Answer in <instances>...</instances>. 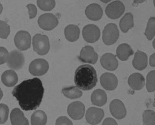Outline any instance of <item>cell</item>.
<instances>
[{
  "mask_svg": "<svg viewBox=\"0 0 155 125\" xmlns=\"http://www.w3.org/2000/svg\"><path fill=\"white\" fill-rule=\"evenodd\" d=\"M44 88L40 79L37 78L24 81L15 87L12 94L18 101L22 110H36L41 103Z\"/></svg>",
  "mask_w": 155,
  "mask_h": 125,
  "instance_id": "cell-1",
  "label": "cell"
},
{
  "mask_svg": "<svg viewBox=\"0 0 155 125\" xmlns=\"http://www.w3.org/2000/svg\"><path fill=\"white\" fill-rule=\"evenodd\" d=\"M97 80L96 71L89 64L81 65L75 71V83L78 87L82 90L92 89L96 85Z\"/></svg>",
  "mask_w": 155,
  "mask_h": 125,
  "instance_id": "cell-2",
  "label": "cell"
},
{
  "mask_svg": "<svg viewBox=\"0 0 155 125\" xmlns=\"http://www.w3.org/2000/svg\"><path fill=\"white\" fill-rule=\"evenodd\" d=\"M32 44L34 51L39 55H45L50 50L49 39L45 35H35L33 38Z\"/></svg>",
  "mask_w": 155,
  "mask_h": 125,
  "instance_id": "cell-3",
  "label": "cell"
},
{
  "mask_svg": "<svg viewBox=\"0 0 155 125\" xmlns=\"http://www.w3.org/2000/svg\"><path fill=\"white\" fill-rule=\"evenodd\" d=\"M120 35L117 26L115 24L111 23L107 25L103 31L102 39L107 45H111L116 43Z\"/></svg>",
  "mask_w": 155,
  "mask_h": 125,
  "instance_id": "cell-4",
  "label": "cell"
},
{
  "mask_svg": "<svg viewBox=\"0 0 155 125\" xmlns=\"http://www.w3.org/2000/svg\"><path fill=\"white\" fill-rule=\"evenodd\" d=\"M6 62L8 66L11 69L19 70L21 69L25 64L24 56L20 51L14 50L9 54Z\"/></svg>",
  "mask_w": 155,
  "mask_h": 125,
  "instance_id": "cell-5",
  "label": "cell"
},
{
  "mask_svg": "<svg viewBox=\"0 0 155 125\" xmlns=\"http://www.w3.org/2000/svg\"><path fill=\"white\" fill-rule=\"evenodd\" d=\"M58 21L56 16L51 13H46L40 16L38 20V25L43 30L50 31L58 25Z\"/></svg>",
  "mask_w": 155,
  "mask_h": 125,
  "instance_id": "cell-6",
  "label": "cell"
},
{
  "mask_svg": "<svg viewBox=\"0 0 155 125\" xmlns=\"http://www.w3.org/2000/svg\"><path fill=\"white\" fill-rule=\"evenodd\" d=\"M49 64L45 60L37 59L34 60L30 64L29 71L35 76H41L45 74L48 71Z\"/></svg>",
  "mask_w": 155,
  "mask_h": 125,
  "instance_id": "cell-7",
  "label": "cell"
},
{
  "mask_svg": "<svg viewBox=\"0 0 155 125\" xmlns=\"http://www.w3.org/2000/svg\"><path fill=\"white\" fill-rule=\"evenodd\" d=\"M125 7L121 2L115 1L107 6L105 9V13L108 18L112 19L120 18L124 14Z\"/></svg>",
  "mask_w": 155,
  "mask_h": 125,
  "instance_id": "cell-8",
  "label": "cell"
},
{
  "mask_svg": "<svg viewBox=\"0 0 155 125\" xmlns=\"http://www.w3.org/2000/svg\"><path fill=\"white\" fill-rule=\"evenodd\" d=\"M31 36L28 32L21 31L15 35L14 42L16 46L21 51L29 49L31 46Z\"/></svg>",
  "mask_w": 155,
  "mask_h": 125,
  "instance_id": "cell-9",
  "label": "cell"
},
{
  "mask_svg": "<svg viewBox=\"0 0 155 125\" xmlns=\"http://www.w3.org/2000/svg\"><path fill=\"white\" fill-rule=\"evenodd\" d=\"M83 38L87 42L92 43L98 41L101 36L99 28L94 25H88L84 27L82 30Z\"/></svg>",
  "mask_w": 155,
  "mask_h": 125,
  "instance_id": "cell-10",
  "label": "cell"
},
{
  "mask_svg": "<svg viewBox=\"0 0 155 125\" xmlns=\"http://www.w3.org/2000/svg\"><path fill=\"white\" fill-rule=\"evenodd\" d=\"M78 58L83 63L94 64L98 59V55L92 46H86L82 48Z\"/></svg>",
  "mask_w": 155,
  "mask_h": 125,
  "instance_id": "cell-11",
  "label": "cell"
},
{
  "mask_svg": "<svg viewBox=\"0 0 155 125\" xmlns=\"http://www.w3.org/2000/svg\"><path fill=\"white\" fill-rule=\"evenodd\" d=\"M67 111L71 118L73 120H81L84 115L85 107L81 102L75 101L70 104L68 107Z\"/></svg>",
  "mask_w": 155,
  "mask_h": 125,
  "instance_id": "cell-12",
  "label": "cell"
},
{
  "mask_svg": "<svg viewBox=\"0 0 155 125\" xmlns=\"http://www.w3.org/2000/svg\"><path fill=\"white\" fill-rule=\"evenodd\" d=\"M104 116V111L101 109L91 107L86 112V119L89 123L95 125L100 123Z\"/></svg>",
  "mask_w": 155,
  "mask_h": 125,
  "instance_id": "cell-13",
  "label": "cell"
},
{
  "mask_svg": "<svg viewBox=\"0 0 155 125\" xmlns=\"http://www.w3.org/2000/svg\"><path fill=\"white\" fill-rule=\"evenodd\" d=\"M111 114L114 118L120 120L125 117L127 111L124 104L121 100L115 99L112 101L110 105Z\"/></svg>",
  "mask_w": 155,
  "mask_h": 125,
  "instance_id": "cell-14",
  "label": "cell"
},
{
  "mask_svg": "<svg viewBox=\"0 0 155 125\" xmlns=\"http://www.w3.org/2000/svg\"><path fill=\"white\" fill-rule=\"evenodd\" d=\"M100 82L103 87L108 90L115 89L118 83L117 77L113 74L109 72H106L101 75Z\"/></svg>",
  "mask_w": 155,
  "mask_h": 125,
  "instance_id": "cell-15",
  "label": "cell"
},
{
  "mask_svg": "<svg viewBox=\"0 0 155 125\" xmlns=\"http://www.w3.org/2000/svg\"><path fill=\"white\" fill-rule=\"evenodd\" d=\"M100 62L103 68L110 71L116 70L118 66V62L116 56L110 53H106L103 55Z\"/></svg>",
  "mask_w": 155,
  "mask_h": 125,
  "instance_id": "cell-16",
  "label": "cell"
},
{
  "mask_svg": "<svg viewBox=\"0 0 155 125\" xmlns=\"http://www.w3.org/2000/svg\"><path fill=\"white\" fill-rule=\"evenodd\" d=\"M85 13L87 18L89 19L97 21L102 18L103 11L100 5L97 4L93 3L86 7Z\"/></svg>",
  "mask_w": 155,
  "mask_h": 125,
  "instance_id": "cell-17",
  "label": "cell"
},
{
  "mask_svg": "<svg viewBox=\"0 0 155 125\" xmlns=\"http://www.w3.org/2000/svg\"><path fill=\"white\" fill-rule=\"evenodd\" d=\"M133 64L134 67L137 70H144L147 66V56L144 52L138 50L135 54Z\"/></svg>",
  "mask_w": 155,
  "mask_h": 125,
  "instance_id": "cell-18",
  "label": "cell"
},
{
  "mask_svg": "<svg viewBox=\"0 0 155 125\" xmlns=\"http://www.w3.org/2000/svg\"><path fill=\"white\" fill-rule=\"evenodd\" d=\"M129 86L134 90H140L144 87L145 84V78L142 74L138 73L131 75L128 79Z\"/></svg>",
  "mask_w": 155,
  "mask_h": 125,
  "instance_id": "cell-19",
  "label": "cell"
},
{
  "mask_svg": "<svg viewBox=\"0 0 155 125\" xmlns=\"http://www.w3.org/2000/svg\"><path fill=\"white\" fill-rule=\"evenodd\" d=\"M10 120L12 125H29L28 120L23 112L18 108H15L12 111Z\"/></svg>",
  "mask_w": 155,
  "mask_h": 125,
  "instance_id": "cell-20",
  "label": "cell"
},
{
  "mask_svg": "<svg viewBox=\"0 0 155 125\" xmlns=\"http://www.w3.org/2000/svg\"><path fill=\"white\" fill-rule=\"evenodd\" d=\"M2 80L4 85L13 87L17 83L18 76L15 72L12 70H7L4 72L2 76Z\"/></svg>",
  "mask_w": 155,
  "mask_h": 125,
  "instance_id": "cell-21",
  "label": "cell"
},
{
  "mask_svg": "<svg viewBox=\"0 0 155 125\" xmlns=\"http://www.w3.org/2000/svg\"><path fill=\"white\" fill-rule=\"evenodd\" d=\"M92 103L94 105L102 107L105 105L107 100V96L104 91L97 89L94 91L91 97Z\"/></svg>",
  "mask_w": 155,
  "mask_h": 125,
  "instance_id": "cell-22",
  "label": "cell"
},
{
  "mask_svg": "<svg viewBox=\"0 0 155 125\" xmlns=\"http://www.w3.org/2000/svg\"><path fill=\"white\" fill-rule=\"evenodd\" d=\"M64 34L67 40L70 42H74L79 39L80 30L78 26L76 25H69L65 28Z\"/></svg>",
  "mask_w": 155,
  "mask_h": 125,
  "instance_id": "cell-23",
  "label": "cell"
},
{
  "mask_svg": "<svg viewBox=\"0 0 155 125\" xmlns=\"http://www.w3.org/2000/svg\"><path fill=\"white\" fill-rule=\"evenodd\" d=\"M134 54L133 50L128 44H122L118 46L117 49V56L122 61H126Z\"/></svg>",
  "mask_w": 155,
  "mask_h": 125,
  "instance_id": "cell-24",
  "label": "cell"
},
{
  "mask_svg": "<svg viewBox=\"0 0 155 125\" xmlns=\"http://www.w3.org/2000/svg\"><path fill=\"white\" fill-rule=\"evenodd\" d=\"M120 26L123 33H126L134 26V18L133 14L129 13H126L121 19Z\"/></svg>",
  "mask_w": 155,
  "mask_h": 125,
  "instance_id": "cell-25",
  "label": "cell"
},
{
  "mask_svg": "<svg viewBox=\"0 0 155 125\" xmlns=\"http://www.w3.org/2000/svg\"><path fill=\"white\" fill-rule=\"evenodd\" d=\"M62 92L66 97L71 99L80 98L83 94L81 91L75 86L64 88Z\"/></svg>",
  "mask_w": 155,
  "mask_h": 125,
  "instance_id": "cell-26",
  "label": "cell"
},
{
  "mask_svg": "<svg viewBox=\"0 0 155 125\" xmlns=\"http://www.w3.org/2000/svg\"><path fill=\"white\" fill-rule=\"evenodd\" d=\"M47 120V117L45 113L41 110L35 111L31 117V125H45Z\"/></svg>",
  "mask_w": 155,
  "mask_h": 125,
  "instance_id": "cell-27",
  "label": "cell"
},
{
  "mask_svg": "<svg viewBox=\"0 0 155 125\" xmlns=\"http://www.w3.org/2000/svg\"><path fill=\"white\" fill-rule=\"evenodd\" d=\"M145 35L149 40H152L155 35V19L154 17L150 18L147 25Z\"/></svg>",
  "mask_w": 155,
  "mask_h": 125,
  "instance_id": "cell-28",
  "label": "cell"
},
{
  "mask_svg": "<svg viewBox=\"0 0 155 125\" xmlns=\"http://www.w3.org/2000/svg\"><path fill=\"white\" fill-rule=\"evenodd\" d=\"M37 4L39 8L45 11L52 10L55 6V0H37Z\"/></svg>",
  "mask_w": 155,
  "mask_h": 125,
  "instance_id": "cell-29",
  "label": "cell"
},
{
  "mask_svg": "<svg viewBox=\"0 0 155 125\" xmlns=\"http://www.w3.org/2000/svg\"><path fill=\"white\" fill-rule=\"evenodd\" d=\"M143 122L144 125H155V114L154 111L147 110L143 115Z\"/></svg>",
  "mask_w": 155,
  "mask_h": 125,
  "instance_id": "cell-30",
  "label": "cell"
},
{
  "mask_svg": "<svg viewBox=\"0 0 155 125\" xmlns=\"http://www.w3.org/2000/svg\"><path fill=\"white\" fill-rule=\"evenodd\" d=\"M155 71H152L149 72L147 76L146 86L149 92L155 91Z\"/></svg>",
  "mask_w": 155,
  "mask_h": 125,
  "instance_id": "cell-31",
  "label": "cell"
},
{
  "mask_svg": "<svg viewBox=\"0 0 155 125\" xmlns=\"http://www.w3.org/2000/svg\"><path fill=\"white\" fill-rule=\"evenodd\" d=\"M9 109L6 105L0 104V124L5 123L8 117Z\"/></svg>",
  "mask_w": 155,
  "mask_h": 125,
  "instance_id": "cell-32",
  "label": "cell"
},
{
  "mask_svg": "<svg viewBox=\"0 0 155 125\" xmlns=\"http://www.w3.org/2000/svg\"><path fill=\"white\" fill-rule=\"evenodd\" d=\"M10 32V27L8 24L5 21H0V38H7Z\"/></svg>",
  "mask_w": 155,
  "mask_h": 125,
  "instance_id": "cell-33",
  "label": "cell"
},
{
  "mask_svg": "<svg viewBox=\"0 0 155 125\" xmlns=\"http://www.w3.org/2000/svg\"><path fill=\"white\" fill-rule=\"evenodd\" d=\"M9 53L5 48L0 47V65L6 62Z\"/></svg>",
  "mask_w": 155,
  "mask_h": 125,
  "instance_id": "cell-34",
  "label": "cell"
},
{
  "mask_svg": "<svg viewBox=\"0 0 155 125\" xmlns=\"http://www.w3.org/2000/svg\"><path fill=\"white\" fill-rule=\"evenodd\" d=\"M27 7L28 9V13L30 19L35 18L37 14V9L35 5L30 4L27 5Z\"/></svg>",
  "mask_w": 155,
  "mask_h": 125,
  "instance_id": "cell-35",
  "label": "cell"
},
{
  "mask_svg": "<svg viewBox=\"0 0 155 125\" xmlns=\"http://www.w3.org/2000/svg\"><path fill=\"white\" fill-rule=\"evenodd\" d=\"M56 125H72L71 121L65 116H62L58 119L56 122Z\"/></svg>",
  "mask_w": 155,
  "mask_h": 125,
  "instance_id": "cell-36",
  "label": "cell"
},
{
  "mask_svg": "<svg viewBox=\"0 0 155 125\" xmlns=\"http://www.w3.org/2000/svg\"><path fill=\"white\" fill-rule=\"evenodd\" d=\"M103 125H117L116 121L112 118H106L103 122Z\"/></svg>",
  "mask_w": 155,
  "mask_h": 125,
  "instance_id": "cell-37",
  "label": "cell"
},
{
  "mask_svg": "<svg viewBox=\"0 0 155 125\" xmlns=\"http://www.w3.org/2000/svg\"><path fill=\"white\" fill-rule=\"evenodd\" d=\"M150 64L151 66L154 67L155 66V54L151 55L149 60Z\"/></svg>",
  "mask_w": 155,
  "mask_h": 125,
  "instance_id": "cell-38",
  "label": "cell"
},
{
  "mask_svg": "<svg viewBox=\"0 0 155 125\" xmlns=\"http://www.w3.org/2000/svg\"><path fill=\"white\" fill-rule=\"evenodd\" d=\"M146 0H134V4L138 5L139 3H141L144 2Z\"/></svg>",
  "mask_w": 155,
  "mask_h": 125,
  "instance_id": "cell-39",
  "label": "cell"
},
{
  "mask_svg": "<svg viewBox=\"0 0 155 125\" xmlns=\"http://www.w3.org/2000/svg\"><path fill=\"white\" fill-rule=\"evenodd\" d=\"M3 92L1 89V88H0V100H1L2 98L3 97Z\"/></svg>",
  "mask_w": 155,
  "mask_h": 125,
  "instance_id": "cell-40",
  "label": "cell"
},
{
  "mask_svg": "<svg viewBox=\"0 0 155 125\" xmlns=\"http://www.w3.org/2000/svg\"><path fill=\"white\" fill-rule=\"evenodd\" d=\"M100 1L103 3H107L112 1V0H100Z\"/></svg>",
  "mask_w": 155,
  "mask_h": 125,
  "instance_id": "cell-41",
  "label": "cell"
},
{
  "mask_svg": "<svg viewBox=\"0 0 155 125\" xmlns=\"http://www.w3.org/2000/svg\"><path fill=\"white\" fill-rule=\"evenodd\" d=\"M2 10L3 6L1 3H0V15H1V14L2 13Z\"/></svg>",
  "mask_w": 155,
  "mask_h": 125,
  "instance_id": "cell-42",
  "label": "cell"
}]
</instances>
